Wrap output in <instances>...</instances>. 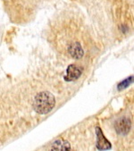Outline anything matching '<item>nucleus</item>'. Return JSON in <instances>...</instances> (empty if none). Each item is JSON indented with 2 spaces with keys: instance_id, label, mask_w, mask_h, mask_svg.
Returning <instances> with one entry per match:
<instances>
[{
  "instance_id": "f257e3e1",
  "label": "nucleus",
  "mask_w": 134,
  "mask_h": 151,
  "mask_svg": "<svg viewBox=\"0 0 134 151\" xmlns=\"http://www.w3.org/2000/svg\"><path fill=\"white\" fill-rule=\"evenodd\" d=\"M55 104V97L50 92L42 91L36 95L34 101H33V107L38 114H46L54 108Z\"/></svg>"
},
{
  "instance_id": "f03ea898",
  "label": "nucleus",
  "mask_w": 134,
  "mask_h": 151,
  "mask_svg": "<svg viewBox=\"0 0 134 151\" xmlns=\"http://www.w3.org/2000/svg\"><path fill=\"white\" fill-rule=\"evenodd\" d=\"M97 133V147L99 150H107L111 148V143L107 140V139L104 136L102 130L98 126L96 128Z\"/></svg>"
},
{
  "instance_id": "7ed1b4c3",
  "label": "nucleus",
  "mask_w": 134,
  "mask_h": 151,
  "mask_svg": "<svg viewBox=\"0 0 134 151\" xmlns=\"http://www.w3.org/2000/svg\"><path fill=\"white\" fill-rule=\"evenodd\" d=\"M67 49H68V53L70 54V55L75 59H81L84 55V50L79 41L71 42Z\"/></svg>"
},
{
  "instance_id": "20e7f679",
  "label": "nucleus",
  "mask_w": 134,
  "mask_h": 151,
  "mask_svg": "<svg viewBox=\"0 0 134 151\" xmlns=\"http://www.w3.org/2000/svg\"><path fill=\"white\" fill-rule=\"evenodd\" d=\"M82 70L80 66L76 65H70L67 68V74L64 77V80L66 81H73L80 78L81 75Z\"/></svg>"
},
{
  "instance_id": "39448f33",
  "label": "nucleus",
  "mask_w": 134,
  "mask_h": 151,
  "mask_svg": "<svg viewBox=\"0 0 134 151\" xmlns=\"http://www.w3.org/2000/svg\"><path fill=\"white\" fill-rule=\"evenodd\" d=\"M50 151H71V146L65 139H56L51 147Z\"/></svg>"
},
{
  "instance_id": "423d86ee",
  "label": "nucleus",
  "mask_w": 134,
  "mask_h": 151,
  "mask_svg": "<svg viewBox=\"0 0 134 151\" xmlns=\"http://www.w3.org/2000/svg\"><path fill=\"white\" fill-rule=\"evenodd\" d=\"M130 127V123L129 119H121L115 124V130L119 133H126L129 132Z\"/></svg>"
},
{
  "instance_id": "0eeeda50",
  "label": "nucleus",
  "mask_w": 134,
  "mask_h": 151,
  "mask_svg": "<svg viewBox=\"0 0 134 151\" xmlns=\"http://www.w3.org/2000/svg\"><path fill=\"white\" fill-rule=\"evenodd\" d=\"M134 81V76H130L127 79H125L124 81H122V82H120L117 86L118 90H122L124 88H126L127 87H129L132 82Z\"/></svg>"
}]
</instances>
